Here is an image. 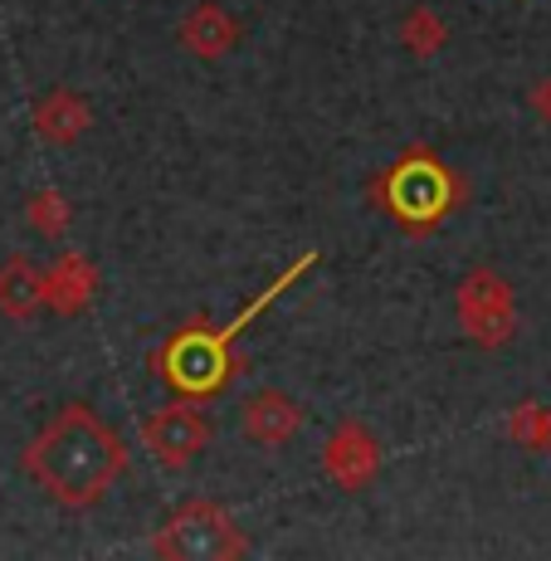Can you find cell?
<instances>
[{
	"label": "cell",
	"instance_id": "6da1fadb",
	"mask_svg": "<svg viewBox=\"0 0 551 561\" xmlns=\"http://www.w3.org/2000/svg\"><path fill=\"white\" fill-rule=\"evenodd\" d=\"M25 473L64 508H93L127 473V445L89 405H64L30 439Z\"/></svg>",
	"mask_w": 551,
	"mask_h": 561
},
{
	"label": "cell",
	"instance_id": "7a4b0ae2",
	"mask_svg": "<svg viewBox=\"0 0 551 561\" xmlns=\"http://www.w3.org/2000/svg\"><path fill=\"white\" fill-rule=\"evenodd\" d=\"M376 201L391 210V220L401 225V230L425 234V230H435V225L454 210L459 186H454L449 167L429 152V147H410V152L381 176Z\"/></svg>",
	"mask_w": 551,
	"mask_h": 561
},
{
	"label": "cell",
	"instance_id": "3957f363",
	"mask_svg": "<svg viewBox=\"0 0 551 561\" xmlns=\"http://www.w3.org/2000/svg\"><path fill=\"white\" fill-rule=\"evenodd\" d=\"M151 552L167 561H234L250 552V542H244V533L234 527V517L225 513L220 503L191 499L167 517V527L157 533Z\"/></svg>",
	"mask_w": 551,
	"mask_h": 561
},
{
	"label": "cell",
	"instance_id": "277c9868",
	"mask_svg": "<svg viewBox=\"0 0 551 561\" xmlns=\"http://www.w3.org/2000/svg\"><path fill=\"white\" fill-rule=\"evenodd\" d=\"M459 328L479 347H503L517 332V298L513 284L493 268H473L459 284Z\"/></svg>",
	"mask_w": 551,
	"mask_h": 561
},
{
	"label": "cell",
	"instance_id": "5b68a950",
	"mask_svg": "<svg viewBox=\"0 0 551 561\" xmlns=\"http://www.w3.org/2000/svg\"><path fill=\"white\" fill-rule=\"evenodd\" d=\"M205 445H210V420H205L191 401L161 405L142 420V449L161 463V469H186Z\"/></svg>",
	"mask_w": 551,
	"mask_h": 561
},
{
	"label": "cell",
	"instance_id": "8992f818",
	"mask_svg": "<svg viewBox=\"0 0 551 561\" xmlns=\"http://www.w3.org/2000/svg\"><path fill=\"white\" fill-rule=\"evenodd\" d=\"M322 469H328V479L337 489H347V493L366 489L381 473V439L361 420H342L328 435V445H322Z\"/></svg>",
	"mask_w": 551,
	"mask_h": 561
},
{
	"label": "cell",
	"instance_id": "52a82bcc",
	"mask_svg": "<svg viewBox=\"0 0 551 561\" xmlns=\"http://www.w3.org/2000/svg\"><path fill=\"white\" fill-rule=\"evenodd\" d=\"M181 45L196 54V59H225V54L240 45V20L220 0H200L181 20Z\"/></svg>",
	"mask_w": 551,
	"mask_h": 561
},
{
	"label": "cell",
	"instance_id": "ba28073f",
	"mask_svg": "<svg viewBox=\"0 0 551 561\" xmlns=\"http://www.w3.org/2000/svg\"><path fill=\"white\" fill-rule=\"evenodd\" d=\"M298 430H302V405L294 401V396L259 391V396L244 401V435H250L254 445L278 449V445H288Z\"/></svg>",
	"mask_w": 551,
	"mask_h": 561
},
{
	"label": "cell",
	"instance_id": "9c48e42d",
	"mask_svg": "<svg viewBox=\"0 0 551 561\" xmlns=\"http://www.w3.org/2000/svg\"><path fill=\"white\" fill-rule=\"evenodd\" d=\"M99 294V268L89 264L83 254H59L54 268H45V308L54 312H83Z\"/></svg>",
	"mask_w": 551,
	"mask_h": 561
},
{
	"label": "cell",
	"instance_id": "30bf717a",
	"mask_svg": "<svg viewBox=\"0 0 551 561\" xmlns=\"http://www.w3.org/2000/svg\"><path fill=\"white\" fill-rule=\"evenodd\" d=\"M93 127V107L83 93L73 89H49L45 99L35 103V133L45 137V142H79L83 133Z\"/></svg>",
	"mask_w": 551,
	"mask_h": 561
},
{
	"label": "cell",
	"instance_id": "8fae6325",
	"mask_svg": "<svg viewBox=\"0 0 551 561\" xmlns=\"http://www.w3.org/2000/svg\"><path fill=\"white\" fill-rule=\"evenodd\" d=\"M39 308H45V268H35L25 254H10L0 264V312L25 322Z\"/></svg>",
	"mask_w": 551,
	"mask_h": 561
},
{
	"label": "cell",
	"instance_id": "7c38bea8",
	"mask_svg": "<svg viewBox=\"0 0 551 561\" xmlns=\"http://www.w3.org/2000/svg\"><path fill=\"white\" fill-rule=\"evenodd\" d=\"M401 45L415 54V59H435V54L449 45V30H445V20H439L429 5H415L401 20Z\"/></svg>",
	"mask_w": 551,
	"mask_h": 561
},
{
	"label": "cell",
	"instance_id": "4fadbf2b",
	"mask_svg": "<svg viewBox=\"0 0 551 561\" xmlns=\"http://www.w3.org/2000/svg\"><path fill=\"white\" fill-rule=\"evenodd\" d=\"M507 435H513L523 449H542L551 439V410L537 405V401H523L513 415H507Z\"/></svg>",
	"mask_w": 551,
	"mask_h": 561
},
{
	"label": "cell",
	"instance_id": "5bb4252c",
	"mask_svg": "<svg viewBox=\"0 0 551 561\" xmlns=\"http://www.w3.org/2000/svg\"><path fill=\"white\" fill-rule=\"evenodd\" d=\"M25 215H30V230H39L45 240H59V234L69 230V201H64L59 191H39V196H30Z\"/></svg>",
	"mask_w": 551,
	"mask_h": 561
},
{
	"label": "cell",
	"instance_id": "9a60e30c",
	"mask_svg": "<svg viewBox=\"0 0 551 561\" xmlns=\"http://www.w3.org/2000/svg\"><path fill=\"white\" fill-rule=\"evenodd\" d=\"M532 107H537V113H542L547 123H551V79H547V83H537V93H532Z\"/></svg>",
	"mask_w": 551,
	"mask_h": 561
}]
</instances>
